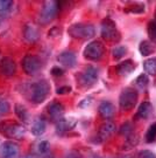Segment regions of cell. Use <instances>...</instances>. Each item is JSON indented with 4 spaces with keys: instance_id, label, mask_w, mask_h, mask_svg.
Here are the masks:
<instances>
[{
    "instance_id": "836d02e7",
    "label": "cell",
    "mask_w": 156,
    "mask_h": 158,
    "mask_svg": "<svg viewBox=\"0 0 156 158\" xmlns=\"http://www.w3.org/2000/svg\"><path fill=\"white\" fill-rule=\"evenodd\" d=\"M57 94H60V95H64V94H69L70 91H71V87H69V85H64V87H60L58 89H57Z\"/></svg>"
},
{
    "instance_id": "4fadbf2b",
    "label": "cell",
    "mask_w": 156,
    "mask_h": 158,
    "mask_svg": "<svg viewBox=\"0 0 156 158\" xmlns=\"http://www.w3.org/2000/svg\"><path fill=\"white\" fill-rule=\"evenodd\" d=\"M115 130H117V127H115V124L113 122H111V121L104 122L100 125L99 130H98V138H99V141L104 142L106 139H108V138H111L112 136L114 135Z\"/></svg>"
},
{
    "instance_id": "e575fe53",
    "label": "cell",
    "mask_w": 156,
    "mask_h": 158,
    "mask_svg": "<svg viewBox=\"0 0 156 158\" xmlns=\"http://www.w3.org/2000/svg\"><path fill=\"white\" fill-rule=\"evenodd\" d=\"M92 102H93V98H92V97H88V98H85V100H83V101L79 103V107L80 108L89 107V106L92 104Z\"/></svg>"
},
{
    "instance_id": "3957f363",
    "label": "cell",
    "mask_w": 156,
    "mask_h": 158,
    "mask_svg": "<svg viewBox=\"0 0 156 158\" xmlns=\"http://www.w3.org/2000/svg\"><path fill=\"white\" fill-rule=\"evenodd\" d=\"M58 6H60V4L57 1H54V0L45 1L39 13V17H37V21H39L40 25L50 23L58 14V10H60Z\"/></svg>"
},
{
    "instance_id": "d6a6232c",
    "label": "cell",
    "mask_w": 156,
    "mask_h": 158,
    "mask_svg": "<svg viewBox=\"0 0 156 158\" xmlns=\"http://www.w3.org/2000/svg\"><path fill=\"white\" fill-rule=\"evenodd\" d=\"M139 158H156V155L150 150H142L138 155Z\"/></svg>"
},
{
    "instance_id": "1f68e13d",
    "label": "cell",
    "mask_w": 156,
    "mask_h": 158,
    "mask_svg": "<svg viewBox=\"0 0 156 158\" xmlns=\"http://www.w3.org/2000/svg\"><path fill=\"white\" fill-rule=\"evenodd\" d=\"M10 103L5 100H0V115H6L10 113Z\"/></svg>"
},
{
    "instance_id": "4316f807",
    "label": "cell",
    "mask_w": 156,
    "mask_h": 158,
    "mask_svg": "<svg viewBox=\"0 0 156 158\" xmlns=\"http://www.w3.org/2000/svg\"><path fill=\"white\" fill-rule=\"evenodd\" d=\"M149 83V79H148V75L147 74H141L138 76V79L135 80V85L140 88L141 90H143L147 88V85Z\"/></svg>"
},
{
    "instance_id": "ffe728a7",
    "label": "cell",
    "mask_w": 156,
    "mask_h": 158,
    "mask_svg": "<svg viewBox=\"0 0 156 158\" xmlns=\"http://www.w3.org/2000/svg\"><path fill=\"white\" fill-rule=\"evenodd\" d=\"M151 111H153V107H151L150 103H149L148 101L142 102V103L140 104L138 111H136L135 118H140V119L148 118V117H149V115L151 114Z\"/></svg>"
},
{
    "instance_id": "2e32d148",
    "label": "cell",
    "mask_w": 156,
    "mask_h": 158,
    "mask_svg": "<svg viewBox=\"0 0 156 158\" xmlns=\"http://www.w3.org/2000/svg\"><path fill=\"white\" fill-rule=\"evenodd\" d=\"M45 130H47V121L45 119V117L39 116L34 119L32 127H30V131L34 136H36V137L42 136L45 132Z\"/></svg>"
},
{
    "instance_id": "ac0fdd59",
    "label": "cell",
    "mask_w": 156,
    "mask_h": 158,
    "mask_svg": "<svg viewBox=\"0 0 156 158\" xmlns=\"http://www.w3.org/2000/svg\"><path fill=\"white\" fill-rule=\"evenodd\" d=\"M76 124H77L76 118H72V117H70V118H62L60 121H57L56 130L58 132H67V131L72 130L76 127Z\"/></svg>"
},
{
    "instance_id": "484cf974",
    "label": "cell",
    "mask_w": 156,
    "mask_h": 158,
    "mask_svg": "<svg viewBox=\"0 0 156 158\" xmlns=\"http://www.w3.org/2000/svg\"><path fill=\"white\" fill-rule=\"evenodd\" d=\"M127 47L126 46H115L113 49H112V55L113 57L115 59V60H119V59H121L126 55V53H127Z\"/></svg>"
},
{
    "instance_id": "277c9868",
    "label": "cell",
    "mask_w": 156,
    "mask_h": 158,
    "mask_svg": "<svg viewBox=\"0 0 156 158\" xmlns=\"http://www.w3.org/2000/svg\"><path fill=\"white\" fill-rule=\"evenodd\" d=\"M68 33L75 39H91L96 34V29L91 23H73L69 27Z\"/></svg>"
},
{
    "instance_id": "9c48e42d",
    "label": "cell",
    "mask_w": 156,
    "mask_h": 158,
    "mask_svg": "<svg viewBox=\"0 0 156 158\" xmlns=\"http://www.w3.org/2000/svg\"><path fill=\"white\" fill-rule=\"evenodd\" d=\"M42 68V62L39 56L28 54L22 59V69L27 75H36Z\"/></svg>"
},
{
    "instance_id": "8d00e7d4",
    "label": "cell",
    "mask_w": 156,
    "mask_h": 158,
    "mask_svg": "<svg viewBox=\"0 0 156 158\" xmlns=\"http://www.w3.org/2000/svg\"><path fill=\"white\" fill-rule=\"evenodd\" d=\"M64 158H82V156L78 151H69L64 156Z\"/></svg>"
},
{
    "instance_id": "30bf717a",
    "label": "cell",
    "mask_w": 156,
    "mask_h": 158,
    "mask_svg": "<svg viewBox=\"0 0 156 158\" xmlns=\"http://www.w3.org/2000/svg\"><path fill=\"white\" fill-rule=\"evenodd\" d=\"M20 153V148L15 142L7 141L0 147V157L1 158H18Z\"/></svg>"
},
{
    "instance_id": "7c38bea8",
    "label": "cell",
    "mask_w": 156,
    "mask_h": 158,
    "mask_svg": "<svg viewBox=\"0 0 156 158\" xmlns=\"http://www.w3.org/2000/svg\"><path fill=\"white\" fill-rule=\"evenodd\" d=\"M47 111L49 114L50 118L57 122V121H60V119L63 118L64 113H65V108H64V106H63L62 103H60L58 101H53L48 104Z\"/></svg>"
},
{
    "instance_id": "ba28073f",
    "label": "cell",
    "mask_w": 156,
    "mask_h": 158,
    "mask_svg": "<svg viewBox=\"0 0 156 158\" xmlns=\"http://www.w3.org/2000/svg\"><path fill=\"white\" fill-rule=\"evenodd\" d=\"M99 72L98 69L92 66H89L78 75V83L83 88H90L98 81Z\"/></svg>"
},
{
    "instance_id": "f1b7e54d",
    "label": "cell",
    "mask_w": 156,
    "mask_h": 158,
    "mask_svg": "<svg viewBox=\"0 0 156 158\" xmlns=\"http://www.w3.org/2000/svg\"><path fill=\"white\" fill-rule=\"evenodd\" d=\"M133 124L131 123V122H126V123H123L121 125V128L119 129V134L121 136H126V137H128L129 135H132L133 134Z\"/></svg>"
},
{
    "instance_id": "d590c367",
    "label": "cell",
    "mask_w": 156,
    "mask_h": 158,
    "mask_svg": "<svg viewBox=\"0 0 156 158\" xmlns=\"http://www.w3.org/2000/svg\"><path fill=\"white\" fill-rule=\"evenodd\" d=\"M51 74H53L54 76H62V75L64 74V70L60 67H54L51 69Z\"/></svg>"
},
{
    "instance_id": "7402d4cb",
    "label": "cell",
    "mask_w": 156,
    "mask_h": 158,
    "mask_svg": "<svg viewBox=\"0 0 156 158\" xmlns=\"http://www.w3.org/2000/svg\"><path fill=\"white\" fill-rule=\"evenodd\" d=\"M14 111L18 118L22 121L23 123H28L29 122V113H28L27 108L23 106L22 103H15L14 106Z\"/></svg>"
},
{
    "instance_id": "e0dca14e",
    "label": "cell",
    "mask_w": 156,
    "mask_h": 158,
    "mask_svg": "<svg viewBox=\"0 0 156 158\" xmlns=\"http://www.w3.org/2000/svg\"><path fill=\"white\" fill-rule=\"evenodd\" d=\"M23 38L28 41L29 44H34L40 39V31L37 27H35L33 25H26V27L23 28Z\"/></svg>"
},
{
    "instance_id": "5b68a950",
    "label": "cell",
    "mask_w": 156,
    "mask_h": 158,
    "mask_svg": "<svg viewBox=\"0 0 156 158\" xmlns=\"http://www.w3.org/2000/svg\"><path fill=\"white\" fill-rule=\"evenodd\" d=\"M138 98H139L138 91L134 88H131V87L125 88L119 96V106L121 108V110H125V111L132 110L136 106Z\"/></svg>"
},
{
    "instance_id": "ab89813d",
    "label": "cell",
    "mask_w": 156,
    "mask_h": 158,
    "mask_svg": "<svg viewBox=\"0 0 156 158\" xmlns=\"http://www.w3.org/2000/svg\"><path fill=\"white\" fill-rule=\"evenodd\" d=\"M97 158H100V157H97Z\"/></svg>"
},
{
    "instance_id": "4dcf8cb0",
    "label": "cell",
    "mask_w": 156,
    "mask_h": 158,
    "mask_svg": "<svg viewBox=\"0 0 156 158\" xmlns=\"http://www.w3.org/2000/svg\"><path fill=\"white\" fill-rule=\"evenodd\" d=\"M12 6H13V1H10V0H0V13H5V12L10 11Z\"/></svg>"
},
{
    "instance_id": "603a6c76",
    "label": "cell",
    "mask_w": 156,
    "mask_h": 158,
    "mask_svg": "<svg viewBox=\"0 0 156 158\" xmlns=\"http://www.w3.org/2000/svg\"><path fill=\"white\" fill-rule=\"evenodd\" d=\"M155 46L154 44L151 42V41H148V40H145V41H142L139 46V51L141 53V55H143V56H148V55H150L151 53H154L155 52Z\"/></svg>"
},
{
    "instance_id": "d4e9b609",
    "label": "cell",
    "mask_w": 156,
    "mask_h": 158,
    "mask_svg": "<svg viewBox=\"0 0 156 158\" xmlns=\"http://www.w3.org/2000/svg\"><path fill=\"white\" fill-rule=\"evenodd\" d=\"M139 139L140 136L138 134H132L127 137V139L123 144V150H131V149H134L139 144Z\"/></svg>"
},
{
    "instance_id": "8992f818",
    "label": "cell",
    "mask_w": 156,
    "mask_h": 158,
    "mask_svg": "<svg viewBox=\"0 0 156 158\" xmlns=\"http://www.w3.org/2000/svg\"><path fill=\"white\" fill-rule=\"evenodd\" d=\"M101 36L106 41L112 42L120 40V33L118 32L115 23L110 18H106L101 21Z\"/></svg>"
},
{
    "instance_id": "f546056e",
    "label": "cell",
    "mask_w": 156,
    "mask_h": 158,
    "mask_svg": "<svg viewBox=\"0 0 156 158\" xmlns=\"http://www.w3.org/2000/svg\"><path fill=\"white\" fill-rule=\"evenodd\" d=\"M148 36L153 42H156V21H150L148 25Z\"/></svg>"
},
{
    "instance_id": "5bb4252c",
    "label": "cell",
    "mask_w": 156,
    "mask_h": 158,
    "mask_svg": "<svg viewBox=\"0 0 156 158\" xmlns=\"http://www.w3.org/2000/svg\"><path fill=\"white\" fill-rule=\"evenodd\" d=\"M57 61L67 68H73L77 64V56L72 51H64L57 56Z\"/></svg>"
},
{
    "instance_id": "7a4b0ae2",
    "label": "cell",
    "mask_w": 156,
    "mask_h": 158,
    "mask_svg": "<svg viewBox=\"0 0 156 158\" xmlns=\"http://www.w3.org/2000/svg\"><path fill=\"white\" fill-rule=\"evenodd\" d=\"M0 132L11 139H22L26 134V129L21 123L4 121L0 123Z\"/></svg>"
},
{
    "instance_id": "cb8c5ba5",
    "label": "cell",
    "mask_w": 156,
    "mask_h": 158,
    "mask_svg": "<svg viewBox=\"0 0 156 158\" xmlns=\"http://www.w3.org/2000/svg\"><path fill=\"white\" fill-rule=\"evenodd\" d=\"M143 69L149 75H153V76L156 75V56L147 59L146 61H143Z\"/></svg>"
},
{
    "instance_id": "60d3db41",
    "label": "cell",
    "mask_w": 156,
    "mask_h": 158,
    "mask_svg": "<svg viewBox=\"0 0 156 158\" xmlns=\"http://www.w3.org/2000/svg\"><path fill=\"white\" fill-rule=\"evenodd\" d=\"M0 55H1V54H0Z\"/></svg>"
},
{
    "instance_id": "6da1fadb",
    "label": "cell",
    "mask_w": 156,
    "mask_h": 158,
    "mask_svg": "<svg viewBox=\"0 0 156 158\" xmlns=\"http://www.w3.org/2000/svg\"><path fill=\"white\" fill-rule=\"evenodd\" d=\"M28 94H29V100L39 104L47 100V97L50 94V85L48 83V81L45 80H40L36 82H33L32 85L28 87Z\"/></svg>"
},
{
    "instance_id": "44dd1931",
    "label": "cell",
    "mask_w": 156,
    "mask_h": 158,
    "mask_svg": "<svg viewBox=\"0 0 156 158\" xmlns=\"http://www.w3.org/2000/svg\"><path fill=\"white\" fill-rule=\"evenodd\" d=\"M34 152L39 156H47L50 151V143L48 141H39L33 145Z\"/></svg>"
},
{
    "instance_id": "8fae6325",
    "label": "cell",
    "mask_w": 156,
    "mask_h": 158,
    "mask_svg": "<svg viewBox=\"0 0 156 158\" xmlns=\"http://www.w3.org/2000/svg\"><path fill=\"white\" fill-rule=\"evenodd\" d=\"M0 73L2 74L4 76H7V77L14 76L15 73H17L15 61L13 59H11V57H2L0 60Z\"/></svg>"
},
{
    "instance_id": "9a60e30c",
    "label": "cell",
    "mask_w": 156,
    "mask_h": 158,
    "mask_svg": "<svg viewBox=\"0 0 156 158\" xmlns=\"http://www.w3.org/2000/svg\"><path fill=\"white\" fill-rule=\"evenodd\" d=\"M98 111H99V115L106 121H110L114 117L115 115V107L112 102L108 101H103L99 104V108H98Z\"/></svg>"
},
{
    "instance_id": "74e56055",
    "label": "cell",
    "mask_w": 156,
    "mask_h": 158,
    "mask_svg": "<svg viewBox=\"0 0 156 158\" xmlns=\"http://www.w3.org/2000/svg\"><path fill=\"white\" fill-rule=\"evenodd\" d=\"M23 158H36V157H34V156H30V155H29V156H26V157H23Z\"/></svg>"
},
{
    "instance_id": "83f0119b",
    "label": "cell",
    "mask_w": 156,
    "mask_h": 158,
    "mask_svg": "<svg viewBox=\"0 0 156 158\" xmlns=\"http://www.w3.org/2000/svg\"><path fill=\"white\" fill-rule=\"evenodd\" d=\"M156 141V122L148 128L147 134H146V142L147 143H153Z\"/></svg>"
},
{
    "instance_id": "f35d334b",
    "label": "cell",
    "mask_w": 156,
    "mask_h": 158,
    "mask_svg": "<svg viewBox=\"0 0 156 158\" xmlns=\"http://www.w3.org/2000/svg\"><path fill=\"white\" fill-rule=\"evenodd\" d=\"M120 158H129V157H127V156H123V157H120Z\"/></svg>"
},
{
    "instance_id": "52a82bcc",
    "label": "cell",
    "mask_w": 156,
    "mask_h": 158,
    "mask_svg": "<svg viewBox=\"0 0 156 158\" xmlns=\"http://www.w3.org/2000/svg\"><path fill=\"white\" fill-rule=\"evenodd\" d=\"M105 54V46L103 45V42L95 40L91 41L88 46L84 48V56L89 59L91 61H98Z\"/></svg>"
},
{
    "instance_id": "d6986e66",
    "label": "cell",
    "mask_w": 156,
    "mask_h": 158,
    "mask_svg": "<svg viewBox=\"0 0 156 158\" xmlns=\"http://www.w3.org/2000/svg\"><path fill=\"white\" fill-rule=\"evenodd\" d=\"M135 69V63L133 60H126L123 62L119 63L117 67V73L120 76H127Z\"/></svg>"
}]
</instances>
